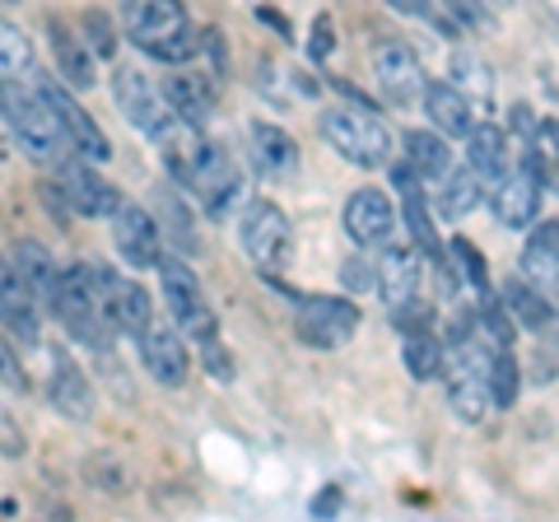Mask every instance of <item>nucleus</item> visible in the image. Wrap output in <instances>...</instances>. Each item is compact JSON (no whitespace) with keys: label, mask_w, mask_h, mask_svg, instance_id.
Masks as SVG:
<instances>
[{"label":"nucleus","mask_w":559,"mask_h":522,"mask_svg":"<svg viewBox=\"0 0 559 522\" xmlns=\"http://www.w3.org/2000/svg\"><path fill=\"white\" fill-rule=\"evenodd\" d=\"M51 318H61V327L80 345L108 351L117 327L108 312V294H103V281H98V261H70V266H61V289H57Z\"/></svg>","instance_id":"obj_1"},{"label":"nucleus","mask_w":559,"mask_h":522,"mask_svg":"<svg viewBox=\"0 0 559 522\" xmlns=\"http://www.w3.org/2000/svg\"><path fill=\"white\" fill-rule=\"evenodd\" d=\"M121 24H127L131 43L154 61L182 66L191 57H201L205 33L191 28L178 0H131V5H121Z\"/></svg>","instance_id":"obj_2"},{"label":"nucleus","mask_w":559,"mask_h":522,"mask_svg":"<svg viewBox=\"0 0 559 522\" xmlns=\"http://www.w3.org/2000/svg\"><path fill=\"white\" fill-rule=\"evenodd\" d=\"M5 127L14 131V141H20V150L28 154L33 164H51V168L70 164V141H66L57 112L47 108V98H43L38 84H14V90H10Z\"/></svg>","instance_id":"obj_3"},{"label":"nucleus","mask_w":559,"mask_h":522,"mask_svg":"<svg viewBox=\"0 0 559 522\" xmlns=\"http://www.w3.org/2000/svg\"><path fill=\"white\" fill-rule=\"evenodd\" d=\"M322 135L331 150L349 159L355 168H392V131L373 108H326L322 112Z\"/></svg>","instance_id":"obj_4"},{"label":"nucleus","mask_w":559,"mask_h":522,"mask_svg":"<svg viewBox=\"0 0 559 522\" xmlns=\"http://www.w3.org/2000/svg\"><path fill=\"white\" fill-rule=\"evenodd\" d=\"M159 285H164V304H168V318L178 322V332L187 341H215L219 336V322H215V308L205 304V289L197 281V271L187 266V261L178 257H164V266H159Z\"/></svg>","instance_id":"obj_5"},{"label":"nucleus","mask_w":559,"mask_h":522,"mask_svg":"<svg viewBox=\"0 0 559 522\" xmlns=\"http://www.w3.org/2000/svg\"><path fill=\"white\" fill-rule=\"evenodd\" d=\"M238 238H242V252H248L266 275H275V271L285 275L294 266V224L280 205L252 201L238 220Z\"/></svg>","instance_id":"obj_6"},{"label":"nucleus","mask_w":559,"mask_h":522,"mask_svg":"<svg viewBox=\"0 0 559 522\" xmlns=\"http://www.w3.org/2000/svg\"><path fill=\"white\" fill-rule=\"evenodd\" d=\"M112 98H117L121 117H127L135 131H145L150 141H159V145L182 127V121L173 117L164 90L145 71H135V66H121V71L112 75Z\"/></svg>","instance_id":"obj_7"},{"label":"nucleus","mask_w":559,"mask_h":522,"mask_svg":"<svg viewBox=\"0 0 559 522\" xmlns=\"http://www.w3.org/2000/svg\"><path fill=\"white\" fill-rule=\"evenodd\" d=\"M359 322H364L359 304L336 299V294H308L294 308V332H299L308 351H341L345 341H355Z\"/></svg>","instance_id":"obj_8"},{"label":"nucleus","mask_w":559,"mask_h":522,"mask_svg":"<svg viewBox=\"0 0 559 522\" xmlns=\"http://www.w3.org/2000/svg\"><path fill=\"white\" fill-rule=\"evenodd\" d=\"M373 80H378L382 98L396 103V108L425 103V90H429L419 57H415L406 43H396V38H388V43H378V47H373Z\"/></svg>","instance_id":"obj_9"},{"label":"nucleus","mask_w":559,"mask_h":522,"mask_svg":"<svg viewBox=\"0 0 559 522\" xmlns=\"http://www.w3.org/2000/svg\"><path fill=\"white\" fill-rule=\"evenodd\" d=\"M540 191H546V178H540V164L532 154H522V164L509 168V178L495 187V215L503 229H536L540 220Z\"/></svg>","instance_id":"obj_10"},{"label":"nucleus","mask_w":559,"mask_h":522,"mask_svg":"<svg viewBox=\"0 0 559 522\" xmlns=\"http://www.w3.org/2000/svg\"><path fill=\"white\" fill-rule=\"evenodd\" d=\"M38 90L47 98V108L57 112V121H61V131L70 141V154H84L90 164H108L112 159V141L103 135L98 121L84 112L75 98H70V90H61V84H43V80H38Z\"/></svg>","instance_id":"obj_11"},{"label":"nucleus","mask_w":559,"mask_h":522,"mask_svg":"<svg viewBox=\"0 0 559 522\" xmlns=\"http://www.w3.org/2000/svg\"><path fill=\"white\" fill-rule=\"evenodd\" d=\"M112 242L131 271H159L164 266V234H159V224H154V215L140 211V205L121 201V211L112 215Z\"/></svg>","instance_id":"obj_12"},{"label":"nucleus","mask_w":559,"mask_h":522,"mask_svg":"<svg viewBox=\"0 0 559 522\" xmlns=\"http://www.w3.org/2000/svg\"><path fill=\"white\" fill-rule=\"evenodd\" d=\"M57 197H61V205H70L75 215H90V220L121 211V191L108 178H98L94 164H75V159L57 168Z\"/></svg>","instance_id":"obj_13"},{"label":"nucleus","mask_w":559,"mask_h":522,"mask_svg":"<svg viewBox=\"0 0 559 522\" xmlns=\"http://www.w3.org/2000/svg\"><path fill=\"white\" fill-rule=\"evenodd\" d=\"M341 224H345V234H349L355 248H392L396 211H392V201L382 197L378 187H359V191H349Z\"/></svg>","instance_id":"obj_14"},{"label":"nucleus","mask_w":559,"mask_h":522,"mask_svg":"<svg viewBox=\"0 0 559 522\" xmlns=\"http://www.w3.org/2000/svg\"><path fill=\"white\" fill-rule=\"evenodd\" d=\"M0 327L24 345L43 341V308L28 294V285L20 281V271H14V261L5 252H0Z\"/></svg>","instance_id":"obj_15"},{"label":"nucleus","mask_w":559,"mask_h":522,"mask_svg":"<svg viewBox=\"0 0 559 522\" xmlns=\"http://www.w3.org/2000/svg\"><path fill=\"white\" fill-rule=\"evenodd\" d=\"M135 351H140V359H145V369H150L154 382H164V388H182L187 382V373H191L187 345L168 322H150L145 332L135 336Z\"/></svg>","instance_id":"obj_16"},{"label":"nucleus","mask_w":559,"mask_h":522,"mask_svg":"<svg viewBox=\"0 0 559 522\" xmlns=\"http://www.w3.org/2000/svg\"><path fill=\"white\" fill-rule=\"evenodd\" d=\"M98 281H103V294H108V312H112V327L127 336H140L145 327L154 322V304L145 285H135L131 275H121L112 266H103L98 261Z\"/></svg>","instance_id":"obj_17"},{"label":"nucleus","mask_w":559,"mask_h":522,"mask_svg":"<svg viewBox=\"0 0 559 522\" xmlns=\"http://www.w3.org/2000/svg\"><path fill=\"white\" fill-rule=\"evenodd\" d=\"M47 402L57 406L66 420H90L94 415V388H90V378H84V369L75 359H70L66 351L51 355V373H47Z\"/></svg>","instance_id":"obj_18"},{"label":"nucleus","mask_w":559,"mask_h":522,"mask_svg":"<svg viewBox=\"0 0 559 522\" xmlns=\"http://www.w3.org/2000/svg\"><path fill=\"white\" fill-rule=\"evenodd\" d=\"M378 289L388 299V312L401 318L411 304H419V261L411 248H382V261H378Z\"/></svg>","instance_id":"obj_19"},{"label":"nucleus","mask_w":559,"mask_h":522,"mask_svg":"<svg viewBox=\"0 0 559 522\" xmlns=\"http://www.w3.org/2000/svg\"><path fill=\"white\" fill-rule=\"evenodd\" d=\"M14 271H20V281L28 285V294L38 299V308H57V289H61V266L51 261V252L43 248V242H33V238H20L14 242Z\"/></svg>","instance_id":"obj_20"},{"label":"nucleus","mask_w":559,"mask_h":522,"mask_svg":"<svg viewBox=\"0 0 559 522\" xmlns=\"http://www.w3.org/2000/svg\"><path fill=\"white\" fill-rule=\"evenodd\" d=\"M425 112H429L433 135H462V141H471V131L480 127L471 98L457 90V84H443V80H433L425 90Z\"/></svg>","instance_id":"obj_21"},{"label":"nucleus","mask_w":559,"mask_h":522,"mask_svg":"<svg viewBox=\"0 0 559 522\" xmlns=\"http://www.w3.org/2000/svg\"><path fill=\"white\" fill-rule=\"evenodd\" d=\"M47 38H51V57H57V71L70 90H94L98 80V57L90 51V43L75 38V28L61 24V20H47Z\"/></svg>","instance_id":"obj_22"},{"label":"nucleus","mask_w":559,"mask_h":522,"mask_svg":"<svg viewBox=\"0 0 559 522\" xmlns=\"http://www.w3.org/2000/svg\"><path fill=\"white\" fill-rule=\"evenodd\" d=\"M248 145H252V164L266 173V178H289V173L299 168V141H294L285 127H271V121H252Z\"/></svg>","instance_id":"obj_23"},{"label":"nucleus","mask_w":559,"mask_h":522,"mask_svg":"<svg viewBox=\"0 0 559 522\" xmlns=\"http://www.w3.org/2000/svg\"><path fill=\"white\" fill-rule=\"evenodd\" d=\"M466 168L476 173L480 182H503L509 178V141H503V131L499 127H489V121H480L476 131H471V141H466Z\"/></svg>","instance_id":"obj_24"},{"label":"nucleus","mask_w":559,"mask_h":522,"mask_svg":"<svg viewBox=\"0 0 559 522\" xmlns=\"http://www.w3.org/2000/svg\"><path fill=\"white\" fill-rule=\"evenodd\" d=\"M522 275H527V285H559V224L555 220H540L527 248H522Z\"/></svg>","instance_id":"obj_25"},{"label":"nucleus","mask_w":559,"mask_h":522,"mask_svg":"<svg viewBox=\"0 0 559 522\" xmlns=\"http://www.w3.org/2000/svg\"><path fill=\"white\" fill-rule=\"evenodd\" d=\"M164 98H168L173 117H178L182 127H191V131H205L210 112H215V94H210L205 80H197V75H173Z\"/></svg>","instance_id":"obj_26"},{"label":"nucleus","mask_w":559,"mask_h":522,"mask_svg":"<svg viewBox=\"0 0 559 522\" xmlns=\"http://www.w3.org/2000/svg\"><path fill=\"white\" fill-rule=\"evenodd\" d=\"M406 168L415 173L419 182H443L452 173V150L443 135L433 131H411L406 135Z\"/></svg>","instance_id":"obj_27"},{"label":"nucleus","mask_w":559,"mask_h":522,"mask_svg":"<svg viewBox=\"0 0 559 522\" xmlns=\"http://www.w3.org/2000/svg\"><path fill=\"white\" fill-rule=\"evenodd\" d=\"M499 304H503V312L518 322V327H527V332H546L550 327V304L540 299V289L536 285H527L522 275H513V281H503V289H499Z\"/></svg>","instance_id":"obj_28"},{"label":"nucleus","mask_w":559,"mask_h":522,"mask_svg":"<svg viewBox=\"0 0 559 522\" xmlns=\"http://www.w3.org/2000/svg\"><path fill=\"white\" fill-rule=\"evenodd\" d=\"M485 201V182L476 178L471 168H452L448 178L439 182V211H443V220H466L476 205Z\"/></svg>","instance_id":"obj_29"},{"label":"nucleus","mask_w":559,"mask_h":522,"mask_svg":"<svg viewBox=\"0 0 559 522\" xmlns=\"http://www.w3.org/2000/svg\"><path fill=\"white\" fill-rule=\"evenodd\" d=\"M0 75L14 84H38V57H33L24 33L5 20H0Z\"/></svg>","instance_id":"obj_30"},{"label":"nucleus","mask_w":559,"mask_h":522,"mask_svg":"<svg viewBox=\"0 0 559 522\" xmlns=\"http://www.w3.org/2000/svg\"><path fill=\"white\" fill-rule=\"evenodd\" d=\"M401 359H406L411 378H419V382L443 378V369H448V351L433 332H411L406 341H401Z\"/></svg>","instance_id":"obj_31"},{"label":"nucleus","mask_w":559,"mask_h":522,"mask_svg":"<svg viewBox=\"0 0 559 522\" xmlns=\"http://www.w3.org/2000/svg\"><path fill=\"white\" fill-rule=\"evenodd\" d=\"M154 224H159V234H168L187 257L201 248V242H197V224H191L187 205H182V197L173 187H159V220H154Z\"/></svg>","instance_id":"obj_32"},{"label":"nucleus","mask_w":559,"mask_h":522,"mask_svg":"<svg viewBox=\"0 0 559 522\" xmlns=\"http://www.w3.org/2000/svg\"><path fill=\"white\" fill-rule=\"evenodd\" d=\"M476 332L480 341L489 345V351H513V341H518V322L503 312L499 299H480V312H476Z\"/></svg>","instance_id":"obj_33"},{"label":"nucleus","mask_w":559,"mask_h":522,"mask_svg":"<svg viewBox=\"0 0 559 522\" xmlns=\"http://www.w3.org/2000/svg\"><path fill=\"white\" fill-rule=\"evenodd\" d=\"M448 261H452V275H457V281H466L480 299H489V271H485V257L476 252V242L452 238L448 242Z\"/></svg>","instance_id":"obj_34"},{"label":"nucleus","mask_w":559,"mask_h":522,"mask_svg":"<svg viewBox=\"0 0 559 522\" xmlns=\"http://www.w3.org/2000/svg\"><path fill=\"white\" fill-rule=\"evenodd\" d=\"M485 388H489V402L495 406H513L518 402V359H513V351H495Z\"/></svg>","instance_id":"obj_35"},{"label":"nucleus","mask_w":559,"mask_h":522,"mask_svg":"<svg viewBox=\"0 0 559 522\" xmlns=\"http://www.w3.org/2000/svg\"><path fill=\"white\" fill-rule=\"evenodd\" d=\"M84 33H90V51L98 61H108V57H117V28H112V20L103 10H90L84 14Z\"/></svg>","instance_id":"obj_36"},{"label":"nucleus","mask_w":559,"mask_h":522,"mask_svg":"<svg viewBox=\"0 0 559 522\" xmlns=\"http://www.w3.org/2000/svg\"><path fill=\"white\" fill-rule=\"evenodd\" d=\"M341 285L355 289V294L373 289V285H378V266H373V261H364V257H349L345 266H341Z\"/></svg>","instance_id":"obj_37"},{"label":"nucleus","mask_w":559,"mask_h":522,"mask_svg":"<svg viewBox=\"0 0 559 522\" xmlns=\"http://www.w3.org/2000/svg\"><path fill=\"white\" fill-rule=\"evenodd\" d=\"M201 359H205V369L215 373L219 382H234V359H229V351H224V341H219V336L201 345Z\"/></svg>","instance_id":"obj_38"},{"label":"nucleus","mask_w":559,"mask_h":522,"mask_svg":"<svg viewBox=\"0 0 559 522\" xmlns=\"http://www.w3.org/2000/svg\"><path fill=\"white\" fill-rule=\"evenodd\" d=\"M0 382H5V388H28V378H24V364H20V355H14V345L0 336Z\"/></svg>","instance_id":"obj_39"},{"label":"nucleus","mask_w":559,"mask_h":522,"mask_svg":"<svg viewBox=\"0 0 559 522\" xmlns=\"http://www.w3.org/2000/svg\"><path fill=\"white\" fill-rule=\"evenodd\" d=\"M331 47H336V43H331V14H322V20L312 24V43H308V51H312L318 61H326V57H331Z\"/></svg>","instance_id":"obj_40"},{"label":"nucleus","mask_w":559,"mask_h":522,"mask_svg":"<svg viewBox=\"0 0 559 522\" xmlns=\"http://www.w3.org/2000/svg\"><path fill=\"white\" fill-rule=\"evenodd\" d=\"M513 131H522L527 141H540V127H536V117H532L527 103H518V108H513Z\"/></svg>","instance_id":"obj_41"},{"label":"nucleus","mask_w":559,"mask_h":522,"mask_svg":"<svg viewBox=\"0 0 559 522\" xmlns=\"http://www.w3.org/2000/svg\"><path fill=\"white\" fill-rule=\"evenodd\" d=\"M540 145H546L550 164H559V117L555 121H540Z\"/></svg>","instance_id":"obj_42"},{"label":"nucleus","mask_w":559,"mask_h":522,"mask_svg":"<svg viewBox=\"0 0 559 522\" xmlns=\"http://www.w3.org/2000/svg\"><path fill=\"white\" fill-rule=\"evenodd\" d=\"M540 178H546V187L559 197V164H546V168H540Z\"/></svg>","instance_id":"obj_43"},{"label":"nucleus","mask_w":559,"mask_h":522,"mask_svg":"<svg viewBox=\"0 0 559 522\" xmlns=\"http://www.w3.org/2000/svg\"><path fill=\"white\" fill-rule=\"evenodd\" d=\"M261 20H266L271 28H280V38H289V24H285V20H280V14H271V10H261Z\"/></svg>","instance_id":"obj_44"},{"label":"nucleus","mask_w":559,"mask_h":522,"mask_svg":"<svg viewBox=\"0 0 559 522\" xmlns=\"http://www.w3.org/2000/svg\"><path fill=\"white\" fill-rule=\"evenodd\" d=\"M10 90H14V80L0 75V117H5V103H10Z\"/></svg>","instance_id":"obj_45"},{"label":"nucleus","mask_w":559,"mask_h":522,"mask_svg":"<svg viewBox=\"0 0 559 522\" xmlns=\"http://www.w3.org/2000/svg\"><path fill=\"white\" fill-rule=\"evenodd\" d=\"M550 14H555V20H559V5H555V10H550Z\"/></svg>","instance_id":"obj_46"}]
</instances>
